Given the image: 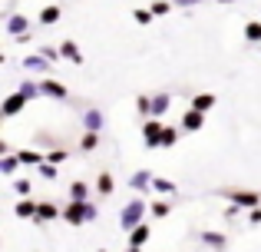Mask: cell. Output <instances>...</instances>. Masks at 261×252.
Returning a JSON list of instances; mask_svg holds the SVG:
<instances>
[{"instance_id": "6da1fadb", "label": "cell", "mask_w": 261, "mask_h": 252, "mask_svg": "<svg viewBox=\"0 0 261 252\" xmlns=\"http://www.w3.org/2000/svg\"><path fill=\"white\" fill-rule=\"evenodd\" d=\"M146 239H149V229H146V226H136V233L129 236V246H136V249H139Z\"/></svg>"}, {"instance_id": "7a4b0ae2", "label": "cell", "mask_w": 261, "mask_h": 252, "mask_svg": "<svg viewBox=\"0 0 261 252\" xmlns=\"http://www.w3.org/2000/svg\"><path fill=\"white\" fill-rule=\"evenodd\" d=\"M40 20H43V24H57V20H60V10H57V7H43Z\"/></svg>"}, {"instance_id": "3957f363", "label": "cell", "mask_w": 261, "mask_h": 252, "mask_svg": "<svg viewBox=\"0 0 261 252\" xmlns=\"http://www.w3.org/2000/svg\"><path fill=\"white\" fill-rule=\"evenodd\" d=\"M212 103H215V97H208V93H202V97H195V110H208Z\"/></svg>"}, {"instance_id": "277c9868", "label": "cell", "mask_w": 261, "mask_h": 252, "mask_svg": "<svg viewBox=\"0 0 261 252\" xmlns=\"http://www.w3.org/2000/svg\"><path fill=\"white\" fill-rule=\"evenodd\" d=\"M198 123H202V117H198V113H189V117L182 120V126H185V129H198Z\"/></svg>"}, {"instance_id": "5b68a950", "label": "cell", "mask_w": 261, "mask_h": 252, "mask_svg": "<svg viewBox=\"0 0 261 252\" xmlns=\"http://www.w3.org/2000/svg\"><path fill=\"white\" fill-rule=\"evenodd\" d=\"M136 219H139V202H136L133 209H126V216H122V222H126V226H133Z\"/></svg>"}, {"instance_id": "8992f818", "label": "cell", "mask_w": 261, "mask_h": 252, "mask_svg": "<svg viewBox=\"0 0 261 252\" xmlns=\"http://www.w3.org/2000/svg\"><path fill=\"white\" fill-rule=\"evenodd\" d=\"M248 40H261V24H248Z\"/></svg>"}, {"instance_id": "52a82bcc", "label": "cell", "mask_w": 261, "mask_h": 252, "mask_svg": "<svg viewBox=\"0 0 261 252\" xmlns=\"http://www.w3.org/2000/svg\"><path fill=\"white\" fill-rule=\"evenodd\" d=\"M17 216H33V202H20V206H17Z\"/></svg>"}, {"instance_id": "ba28073f", "label": "cell", "mask_w": 261, "mask_h": 252, "mask_svg": "<svg viewBox=\"0 0 261 252\" xmlns=\"http://www.w3.org/2000/svg\"><path fill=\"white\" fill-rule=\"evenodd\" d=\"M50 216H57V209H53L50 202H43V209H40V219H50Z\"/></svg>"}, {"instance_id": "9c48e42d", "label": "cell", "mask_w": 261, "mask_h": 252, "mask_svg": "<svg viewBox=\"0 0 261 252\" xmlns=\"http://www.w3.org/2000/svg\"><path fill=\"white\" fill-rule=\"evenodd\" d=\"M99 189L102 193H113V179H109V176H99Z\"/></svg>"}, {"instance_id": "30bf717a", "label": "cell", "mask_w": 261, "mask_h": 252, "mask_svg": "<svg viewBox=\"0 0 261 252\" xmlns=\"http://www.w3.org/2000/svg\"><path fill=\"white\" fill-rule=\"evenodd\" d=\"M20 103H23V100H20V97H13L10 103H7V110H4V113H17V110H20Z\"/></svg>"}, {"instance_id": "8fae6325", "label": "cell", "mask_w": 261, "mask_h": 252, "mask_svg": "<svg viewBox=\"0 0 261 252\" xmlns=\"http://www.w3.org/2000/svg\"><path fill=\"white\" fill-rule=\"evenodd\" d=\"M152 106H155V113H166V106H169V97H159Z\"/></svg>"}, {"instance_id": "7c38bea8", "label": "cell", "mask_w": 261, "mask_h": 252, "mask_svg": "<svg viewBox=\"0 0 261 252\" xmlns=\"http://www.w3.org/2000/svg\"><path fill=\"white\" fill-rule=\"evenodd\" d=\"M152 213H155V216H166V213H169V206H166V202H155Z\"/></svg>"}, {"instance_id": "4fadbf2b", "label": "cell", "mask_w": 261, "mask_h": 252, "mask_svg": "<svg viewBox=\"0 0 261 252\" xmlns=\"http://www.w3.org/2000/svg\"><path fill=\"white\" fill-rule=\"evenodd\" d=\"M126 252H139V249H136V246H129V249H126Z\"/></svg>"}, {"instance_id": "5bb4252c", "label": "cell", "mask_w": 261, "mask_h": 252, "mask_svg": "<svg viewBox=\"0 0 261 252\" xmlns=\"http://www.w3.org/2000/svg\"><path fill=\"white\" fill-rule=\"evenodd\" d=\"M222 4H228V0H222Z\"/></svg>"}]
</instances>
